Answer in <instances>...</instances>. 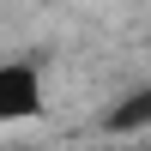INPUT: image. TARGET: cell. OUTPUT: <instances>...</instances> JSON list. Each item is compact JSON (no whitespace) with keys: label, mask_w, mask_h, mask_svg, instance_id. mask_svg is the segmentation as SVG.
Masks as SVG:
<instances>
[{"label":"cell","mask_w":151,"mask_h":151,"mask_svg":"<svg viewBox=\"0 0 151 151\" xmlns=\"http://www.w3.org/2000/svg\"><path fill=\"white\" fill-rule=\"evenodd\" d=\"M42 109V79L36 67H0V121H30Z\"/></svg>","instance_id":"cell-1"},{"label":"cell","mask_w":151,"mask_h":151,"mask_svg":"<svg viewBox=\"0 0 151 151\" xmlns=\"http://www.w3.org/2000/svg\"><path fill=\"white\" fill-rule=\"evenodd\" d=\"M103 127L109 133H139V127H151V85L133 91V97H121V103L103 115Z\"/></svg>","instance_id":"cell-2"}]
</instances>
